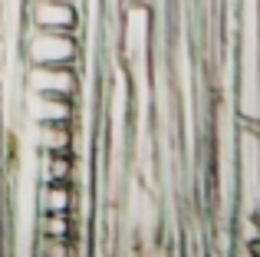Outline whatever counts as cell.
<instances>
[{
    "mask_svg": "<svg viewBox=\"0 0 260 257\" xmlns=\"http://www.w3.org/2000/svg\"><path fill=\"white\" fill-rule=\"evenodd\" d=\"M26 86H30V92L73 99V92L79 86V76H76V66H30Z\"/></svg>",
    "mask_w": 260,
    "mask_h": 257,
    "instance_id": "2",
    "label": "cell"
},
{
    "mask_svg": "<svg viewBox=\"0 0 260 257\" xmlns=\"http://www.w3.org/2000/svg\"><path fill=\"white\" fill-rule=\"evenodd\" d=\"M247 251H250V254H260V238H257V241H250V244H247Z\"/></svg>",
    "mask_w": 260,
    "mask_h": 257,
    "instance_id": "6",
    "label": "cell"
},
{
    "mask_svg": "<svg viewBox=\"0 0 260 257\" xmlns=\"http://www.w3.org/2000/svg\"><path fill=\"white\" fill-rule=\"evenodd\" d=\"M30 23L43 30H66L76 33L79 10L73 0H33L30 4Z\"/></svg>",
    "mask_w": 260,
    "mask_h": 257,
    "instance_id": "3",
    "label": "cell"
},
{
    "mask_svg": "<svg viewBox=\"0 0 260 257\" xmlns=\"http://www.w3.org/2000/svg\"><path fill=\"white\" fill-rule=\"evenodd\" d=\"M26 59H30V66H76L79 63L76 33L33 26V33L26 37Z\"/></svg>",
    "mask_w": 260,
    "mask_h": 257,
    "instance_id": "1",
    "label": "cell"
},
{
    "mask_svg": "<svg viewBox=\"0 0 260 257\" xmlns=\"http://www.w3.org/2000/svg\"><path fill=\"white\" fill-rule=\"evenodd\" d=\"M40 234L56 238V241H70L73 238L70 211H40Z\"/></svg>",
    "mask_w": 260,
    "mask_h": 257,
    "instance_id": "5",
    "label": "cell"
},
{
    "mask_svg": "<svg viewBox=\"0 0 260 257\" xmlns=\"http://www.w3.org/2000/svg\"><path fill=\"white\" fill-rule=\"evenodd\" d=\"M73 191L66 181H43L40 185V211H70Z\"/></svg>",
    "mask_w": 260,
    "mask_h": 257,
    "instance_id": "4",
    "label": "cell"
}]
</instances>
